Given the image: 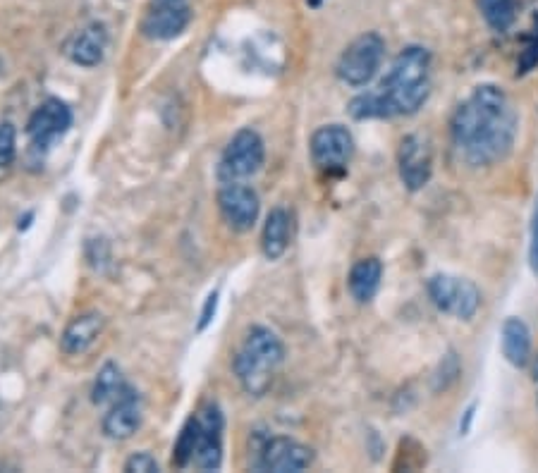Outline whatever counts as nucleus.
<instances>
[{
	"label": "nucleus",
	"mask_w": 538,
	"mask_h": 473,
	"mask_svg": "<svg viewBox=\"0 0 538 473\" xmlns=\"http://www.w3.org/2000/svg\"><path fill=\"white\" fill-rule=\"evenodd\" d=\"M517 110L500 86L481 84L457 106L450 137L457 158L469 168H488L505 161L515 146Z\"/></svg>",
	"instance_id": "nucleus-1"
},
{
	"label": "nucleus",
	"mask_w": 538,
	"mask_h": 473,
	"mask_svg": "<svg viewBox=\"0 0 538 473\" xmlns=\"http://www.w3.org/2000/svg\"><path fill=\"white\" fill-rule=\"evenodd\" d=\"M431 94V53L421 46H407L390 65L378 91L357 96L350 103L354 120L414 115Z\"/></svg>",
	"instance_id": "nucleus-2"
},
{
	"label": "nucleus",
	"mask_w": 538,
	"mask_h": 473,
	"mask_svg": "<svg viewBox=\"0 0 538 473\" xmlns=\"http://www.w3.org/2000/svg\"><path fill=\"white\" fill-rule=\"evenodd\" d=\"M283 361L285 344L280 337L264 325H254L232 359V371L249 397H264L271 392Z\"/></svg>",
	"instance_id": "nucleus-3"
},
{
	"label": "nucleus",
	"mask_w": 538,
	"mask_h": 473,
	"mask_svg": "<svg viewBox=\"0 0 538 473\" xmlns=\"http://www.w3.org/2000/svg\"><path fill=\"white\" fill-rule=\"evenodd\" d=\"M383 55L385 41L381 34L369 32L357 36V39L342 51L338 65H335L338 79L347 86H366L376 77V72L381 70Z\"/></svg>",
	"instance_id": "nucleus-4"
},
{
	"label": "nucleus",
	"mask_w": 538,
	"mask_h": 473,
	"mask_svg": "<svg viewBox=\"0 0 538 473\" xmlns=\"http://www.w3.org/2000/svg\"><path fill=\"white\" fill-rule=\"evenodd\" d=\"M266 161V146L261 134L256 129L247 127L240 129L235 137L230 139V144L225 146L223 158L218 165V177L220 182H242L247 177H252L264 168Z\"/></svg>",
	"instance_id": "nucleus-5"
},
{
	"label": "nucleus",
	"mask_w": 538,
	"mask_h": 473,
	"mask_svg": "<svg viewBox=\"0 0 538 473\" xmlns=\"http://www.w3.org/2000/svg\"><path fill=\"white\" fill-rule=\"evenodd\" d=\"M429 297L438 311L460 321H472L481 309V292L472 280L457 278V275L438 273L429 280Z\"/></svg>",
	"instance_id": "nucleus-6"
},
{
	"label": "nucleus",
	"mask_w": 538,
	"mask_h": 473,
	"mask_svg": "<svg viewBox=\"0 0 538 473\" xmlns=\"http://www.w3.org/2000/svg\"><path fill=\"white\" fill-rule=\"evenodd\" d=\"M311 161L316 168L326 172H342L347 163L352 161L354 153V139L350 129L342 125H326L316 129L311 137Z\"/></svg>",
	"instance_id": "nucleus-7"
},
{
	"label": "nucleus",
	"mask_w": 538,
	"mask_h": 473,
	"mask_svg": "<svg viewBox=\"0 0 538 473\" xmlns=\"http://www.w3.org/2000/svg\"><path fill=\"white\" fill-rule=\"evenodd\" d=\"M189 22H192L189 0H151L142 22V32L151 41H170L185 32Z\"/></svg>",
	"instance_id": "nucleus-8"
},
{
	"label": "nucleus",
	"mask_w": 538,
	"mask_h": 473,
	"mask_svg": "<svg viewBox=\"0 0 538 473\" xmlns=\"http://www.w3.org/2000/svg\"><path fill=\"white\" fill-rule=\"evenodd\" d=\"M314 464V452L311 447L302 445L299 440L275 435V438L264 440L256 459V469L273 471V473H299Z\"/></svg>",
	"instance_id": "nucleus-9"
},
{
	"label": "nucleus",
	"mask_w": 538,
	"mask_h": 473,
	"mask_svg": "<svg viewBox=\"0 0 538 473\" xmlns=\"http://www.w3.org/2000/svg\"><path fill=\"white\" fill-rule=\"evenodd\" d=\"M397 170H400V180L409 192L424 189L433 175V151L429 139H424L421 134H407L397 151Z\"/></svg>",
	"instance_id": "nucleus-10"
},
{
	"label": "nucleus",
	"mask_w": 538,
	"mask_h": 473,
	"mask_svg": "<svg viewBox=\"0 0 538 473\" xmlns=\"http://www.w3.org/2000/svg\"><path fill=\"white\" fill-rule=\"evenodd\" d=\"M199 440L192 466L199 471H218L223 466V414L216 404H206L197 414Z\"/></svg>",
	"instance_id": "nucleus-11"
},
{
	"label": "nucleus",
	"mask_w": 538,
	"mask_h": 473,
	"mask_svg": "<svg viewBox=\"0 0 538 473\" xmlns=\"http://www.w3.org/2000/svg\"><path fill=\"white\" fill-rule=\"evenodd\" d=\"M218 208L223 220L235 232H249L256 225L261 213L259 194L252 187L240 182L225 184L218 192Z\"/></svg>",
	"instance_id": "nucleus-12"
},
{
	"label": "nucleus",
	"mask_w": 538,
	"mask_h": 473,
	"mask_svg": "<svg viewBox=\"0 0 538 473\" xmlns=\"http://www.w3.org/2000/svg\"><path fill=\"white\" fill-rule=\"evenodd\" d=\"M72 127V110L60 98H48L27 122V134L36 149H48L55 139L65 137Z\"/></svg>",
	"instance_id": "nucleus-13"
},
{
	"label": "nucleus",
	"mask_w": 538,
	"mask_h": 473,
	"mask_svg": "<svg viewBox=\"0 0 538 473\" xmlns=\"http://www.w3.org/2000/svg\"><path fill=\"white\" fill-rule=\"evenodd\" d=\"M139 426H142V397L132 385H127L103 416V433L110 440H130Z\"/></svg>",
	"instance_id": "nucleus-14"
},
{
	"label": "nucleus",
	"mask_w": 538,
	"mask_h": 473,
	"mask_svg": "<svg viewBox=\"0 0 538 473\" xmlns=\"http://www.w3.org/2000/svg\"><path fill=\"white\" fill-rule=\"evenodd\" d=\"M103 328H106V318H103V313L99 311L82 313V316L72 318V321L67 323L63 335H60V349H63L67 356L84 354L91 344L99 340Z\"/></svg>",
	"instance_id": "nucleus-15"
},
{
	"label": "nucleus",
	"mask_w": 538,
	"mask_h": 473,
	"mask_svg": "<svg viewBox=\"0 0 538 473\" xmlns=\"http://www.w3.org/2000/svg\"><path fill=\"white\" fill-rule=\"evenodd\" d=\"M108 48V32L99 22L89 24L70 43V58L75 65L96 67L103 60Z\"/></svg>",
	"instance_id": "nucleus-16"
},
{
	"label": "nucleus",
	"mask_w": 538,
	"mask_h": 473,
	"mask_svg": "<svg viewBox=\"0 0 538 473\" xmlns=\"http://www.w3.org/2000/svg\"><path fill=\"white\" fill-rule=\"evenodd\" d=\"M292 237V215L285 208H273L268 213L264 232H261V249L268 261H278L290 247Z\"/></svg>",
	"instance_id": "nucleus-17"
},
{
	"label": "nucleus",
	"mask_w": 538,
	"mask_h": 473,
	"mask_svg": "<svg viewBox=\"0 0 538 473\" xmlns=\"http://www.w3.org/2000/svg\"><path fill=\"white\" fill-rule=\"evenodd\" d=\"M500 342H503V356L515 368H524L531 359V333L529 325L522 318L510 316L500 330Z\"/></svg>",
	"instance_id": "nucleus-18"
},
{
	"label": "nucleus",
	"mask_w": 538,
	"mask_h": 473,
	"mask_svg": "<svg viewBox=\"0 0 538 473\" xmlns=\"http://www.w3.org/2000/svg\"><path fill=\"white\" fill-rule=\"evenodd\" d=\"M383 280V263L378 258L369 256L357 261L350 270V278H347V285H350V294L359 304H369L371 299L376 297L378 287H381Z\"/></svg>",
	"instance_id": "nucleus-19"
},
{
	"label": "nucleus",
	"mask_w": 538,
	"mask_h": 473,
	"mask_svg": "<svg viewBox=\"0 0 538 473\" xmlns=\"http://www.w3.org/2000/svg\"><path fill=\"white\" fill-rule=\"evenodd\" d=\"M522 0H479V10L493 32H507L517 20Z\"/></svg>",
	"instance_id": "nucleus-20"
},
{
	"label": "nucleus",
	"mask_w": 538,
	"mask_h": 473,
	"mask_svg": "<svg viewBox=\"0 0 538 473\" xmlns=\"http://www.w3.org/2000/svg\"><path fill=\"white\" fill-rule=\"evenodd\" d=\"M125 378H122L120 368L115 364H106L96 376L94 390H91V402L94 404H113L122 392H125Z\"/></svg>",
	"instance_id": "nucleus-21"
},
{
	"label": "nucleus",
	"mask_w": 538,
	"mask_h": 473,
	"mask_svg": "<svg viewBox=\"0 0 538 473\" xmlns=\"http://www.w3.org/2000/svg\"><path fill=\"white\" fill-rule=\"evenodd\" d=\"M197 440H199V421H197V416H192V419L185 423L180 438H177L175 442L173 466H177V469H187V466H192L194 450H197Z\"/></svg>",
	"instance_id": "nucleus-22"
},
{
	"label": "nucleus",
	"mask_w": 538,
	"mask_h": 473,
	"mask_svg": "<svg viewBox=\"0 0 538 473\" xmlns=\"http://www.w3.org/2000/svg\"><path fill=\"white\" fill-rule=\"evenodd\" d=\"M17 156V129L12 122H0V170L10 168Z\"/></svg>",
	"instance_id": "nucleus-23"
},
{
	"label": "nucleus",
	"mask_w": 538,
	"mask_h": 473,
	"mask_svg": "<svg viewBox=\"0 0 538 473\" xmlns=\"http://www.w3.org/2000/svg\"><path fill=\"white\" fill-rule=\"evenodd\" d=\"M125 471H130V473H156L158 471V462L154 457H151L149 452H137V454H132V457L125 462Z\"/></svg>",
	"instance_id": "nucleus-24"
},
{
	"label": "nucleus",
	"mask_w": 538,
	"mask_h": 473,
	"mask_svg": "<svg viewBox=\"0 0 538 473\" xmlns=\"http://www.w3.org/2000/svg\"><path fill=\"white\" fill-rule=\"evenodd\" d=\"M529 266L538 275V196L534 204V215H531V235H529Z\"/></svg>",
	"instance_id": "nucleus-25"
},
{
	"label": "nucleus",
	"mask_w": 538,
	"mask_h": 473,
	"mask_svg": "<svg viewBox=\"0 0 538 473\" xmlns=\"http://www.w3.org/2000/svg\"><path fill=\"white\" fill-rule=\"evenodd\" d=\"M538 65V29H534V39H531L529 48L519 58V72H529L531 67Z\"/></svg>",
	"instance_id": "nucleus-26"
},
{
	"label": "nucleus",
	"mask_w": 538,
	"mask_h": 473,
	"mask_svg": "<svg viewBox=\"0 0 538 473\" xmlns=\"http://www.w3.org/2000/svg\"><path fill=\"white\" fill-rule=\"evenodd\" d=\"M216 309H218V292H213V294H209V299H206L204 311H201V321H199V328H197L199 333H204V330L209 328L213 316H216Z\"/></svg>",
	"instance_id": "nucleus-27"
},
{
	"label": "nucleus",
	"mask_w": 538,
	"mask_h": 473,
	"mask_svg": "<svg viewBox=\"0 0 538 473\" xmlns=\"http://www.w3.org/2000/svg\"><path fill=\"white\" fill-rule=\"evenodd\" d=\"M534 376H536V380H538V359H536V364H534Z\"/></svg>",
	"instance_id": "nucleus-28"
}]
</instances>
